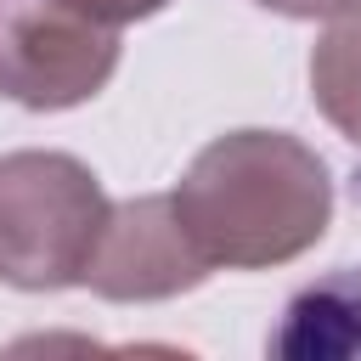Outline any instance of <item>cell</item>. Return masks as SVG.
Listing matches in <instances>:
<instances>
[{"label":"cell","instance_id":"obj_2","mask_svg":"<svg viewBox=\"0 0 361 361\" xmlns=\"http://www.w3.org/2000/svg\"><path fill=\"white\" fill-rule=\"evenodd\" d=\"M107 220V192L73 152L0 158V282L23 293L79 288V271Z\"/></svg>","mask_w":361,"mask_h":361},{"label":"cell","instance_id":"obj_6","mask_svg":"<svg viewBox=\"0 0 361 361\" xmlns=\"http://www.w3.org/2000/svg\"><path fill=\"white\" fill-rule=\"evenodd\" d=\"M310 96L322 118L361 147V6L327 17V34L310 51Z\"/></svg>","mask_w":361,"mask_h":361},{"label":"cell","instance_id":"obj_7","mask_svg":"<svg viewBox=\"0 0 361 361\" xmlns=\"http://www.w3.org/2000/svg\"><path fill=\"white\" fill-rule=\"evenodd\" d=\"M254 6H265V11H276V17L316 23V17H344V11H355L361 0H254Z\"/></svg>","mask_w":361,"mask_h":361},{"label":"cell","instance_id":"obj_3","mask_svg":"<svg viewBox=\"0 0 361 361\" xmlns=\"http://www.w3.org/2000/svg\"><path fill=\"white\" fill-rule=\"evenodd\" d=\"M118 28L85 0H0V96L28 113H62L107 90Z\"/></svg>","mask_w":361,"mask_h":361},{"label":"cell","instance_id":"obj_1","mask_svg":"<svg viewBox=\"0 0 361 361\" xmlns=\"http://www.w3.org/2000/svg\"><path fill=\"white\" fill-rule=\"evenodd\" d=\"M169 203L209 271H265L322 243L333 220V180L288 130H226L197 147Z\"/></svg>","mask_w":361,"mask_h":361},{"label":"cell","instance_id":"obj_8","mask_svg":"<svg viewBox=\"0 0 361 361\" xmlns=\"http://www.w3.org/2000/svg\"><path fill=\"white\" fill-rule=\"evenodd\" d=\"M102 23H113V28H124V23H141V17H158L169 0H85Z\"/></svg>","mask_w":361,"mask_h":361},{"label":"cell","instance_id":"obj_4","mask_svg":"<svg viewBox=\"0 0 361 361\" xmlns=\"http://www.w3.org/2000/svg\"><path fill=\"white\" fill-rule=\"evenodd\" d=\"M203 276H209V259L192 248L169 192H158V197L107 203L96 248L79 271V288L113 305H152V299H175L197 288Z\"/></svg>","mask_w":361,"mask_h":361},{"label":"cell","instance_id":"obj_5","mask_svg":"<svg viewBox=\"0 0 361 361\" xmlns=\"http://www.w3.org/2000/svg\"><path fill=\"white\" fill-rule=\"evenodd\" d=\"M265 350L276 361H361V265H338L305 282L282 305Z\"/></svg>","mask_w":361,"mask_h":361}]
</instances>
